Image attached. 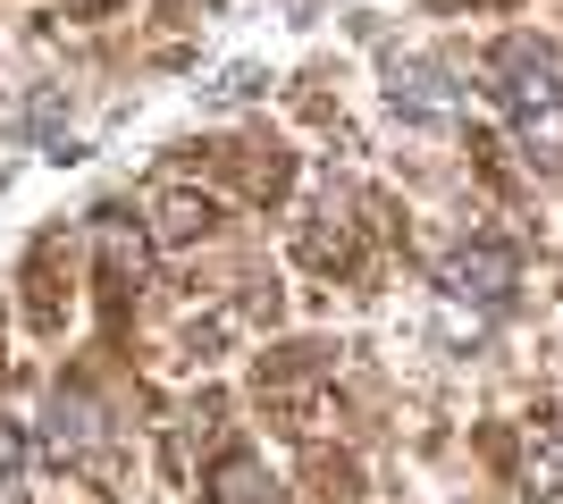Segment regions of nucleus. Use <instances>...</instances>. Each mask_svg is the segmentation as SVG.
I'll return each mask as SVG.
<instances>
[{"mask_svg": "<svg viewBox=\"0 0 563 504\" xmlns=\"http://www.w3.org/2000/svg\"><path fill=\"white\" fill-rule=\"evenodd\" d=\"M496 110H505V126H514V144L530 152L539 168L563 160V68H555V51L539 43V34H514V43L496 51Z\"/></svg>", "mask_w": 563, "mask_h": 504, "instance_id": "f257e3e1", "label": "nucleus"}, {"mask_svg": "<svg viewBox=\"0 0 563 504\" xmlns=\"http://www.w3.org/2000/svg\"><path fill=\"white\" fill-rule=\"evenodd\" d=\"M514 287H521V253L505 236H471L438 261V294H446V303H471V312H505Z\"/></svg>", "mask_w": 563, "mask_h": 504, "instance_id": "f03ea898", "label": "nucleus"}, {"mask_svg": "<svg viewBox=\"0 0 563 504\" xmlns=\"http://www.w3.org/2000/svg\"><path fill=\"white\" fill-rule=\"evenodd\" d=\"M387 101H396V119L412 126H463V85H454L446 59H396V76H387Z\"/></svg>", "mask_w": 563, "mask_h": 504, "instance_id": "7ed1b4c3", "label": "nucleus"}, {"mask_svg": "<svg viewBox=\"0 0 563 504\" xmlns=\"http://www.w3.org/2000/svg\"><path fill=\"white\" fill-rule=\"evenodd\" d=\"M101 412H93V395H59V404H51V446H59V455H101Z\"/></svg>", "mask_w": 563, "mask_h": 504, "instance_id": "20e7f679", "label": "nucleus"}, {"mask_svg": "<svg viewBox=\"0 0 563 504\" xmlns=\"http://www.w3.org/2000/svg\"><path fill=\"white\" fill-rule=\"evenodd\" d=\"M219 504H286V496L253 455H235V462H219Z\"/></svg>", "mask_w": 563, "mask_h": 504, "instance_id": "39448f33", "label": "nucleus"}, {"mask_svg": "<svg viewBox=\"0 0 563 504\" xmlns=\"http://www.w3.org/2000/svg\"><path fill=\"white\" fill-rule=\"evenodd\" d=\"M93 236H101V253H110L118 278H143V236H126V211H101Z\"/></svg>", "mask_w": 563, "mask_h": 504, "instance_id": "423d86ee", "label": "nucleus"}, {"mask_svg": "<svg viewBox=\"0 0 563 504\" xmlns=\"http://www.w3.org/2000/svg\"><path fill=\"white\" fill-rule=\"evenodd\" d=\"M530 496H563V429L530 437Z\"/></svg>", "mask_w": 563, "mask_h": 504, "instance_id": "0eeeda50", "label": "nucleus"}, {"mask_svg": "<svg viewBox=\"0 0 563 504\" xmlns=\"http://www.w3.org/2000/svg\"><path fill=\"white\" fill-rule=\"evenodd\" d=\"M18 471H25V446H18V437H0V496L18 488Z\"/></svg>", "mask_w": 563, "mask_h": 504, "instance_id": "6e6552de", "label": "nucleus"}, {"mask_svg": "<svg viewBox=\"0 0 563 504\" xmlns=\"http://www.w3.org/2000/svg\"><path fill=\"white\" fill-rule=\"evenodd\" d=\"M68 9H85V18H101V9H118V0H68Z\"/></svg>", "mask_w": 563, "mask_h": 504, "instance_id": "1a4fd4ad", "label": "nucleus"}]
</instances>
